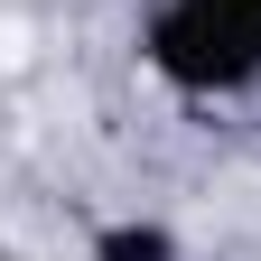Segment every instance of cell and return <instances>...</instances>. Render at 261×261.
<instances>
[{
    "label": "cell",
    "mask_w": 261,
    "mask_h": 261,
    "mask_svg": "<svg viewBox=\"0 0 261 261\" xmlns=\"http://www.w3.org/2000/svg\"><path fill=\"white\" fill-rule=\"evenodd\" d=\"M205 10H224L233 28H252V38H261V0H205Z\"/></svg>",
    "instance_id": "3957f363"
},
{
    "label": "cell",
    "mask_w": 261,
    "mask_h": 261,
    "mask_svg": "<svg viewBox=\"0 0 261 261\" xmlns=\"http://www.w3.org/2000/svg\"><path fill=\"white\" fill-rule=\"evenodd\" d=\"M84 261H187V233L159 215H112V224H93Z\"/></svg>",
    "instance_id": "7a4b0ae2"
},
{
    "label": "cell",
    "mask_w": 261,
    "mask_h": 261,
    "mask_svg": "<svg viewBox=\"0 0 261 261\" xmlns=\"http://www.w3.org/2000/svg\"><path fill=\"white\" fill-rule=\"evenodd\" d=\"M140 65L177 103H243V93H261V38L233 28L224 10H205V0H159L140 19Z\"/></svg>",
    "instance_id": "6da1fadb"
}]
</instances>
